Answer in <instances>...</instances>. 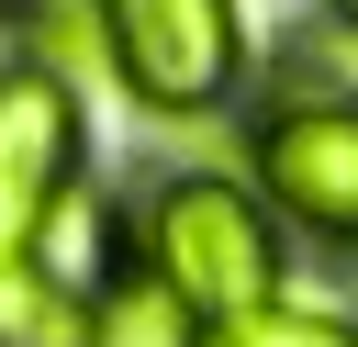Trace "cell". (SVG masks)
<instances>
[{"instance_id":"obj_9","label":"cell","mask_w":358,"mask_h":347,"mask_svg":"<svg viewBox=\"0 0 358 347\" xmlns=\"http://www.w3.org/2000/svg\"><path fill=\"white\" fill-rule=\"evenodd\" d=\"M324 34H347V45H358V0H324Z\"/></svg>"},{"instance_id":"obj_7","label":"cell","mask_w":358,"mask_h":347,"mask_svg":"<svg viewBox=\"0 0 358 347\" xmlns=\"http://www.w3.org/2000/svg\"><path fill=\"white\" fill-rule=\"evenodd\" d=\"M0 34H11V56L56 67V78H67V56H101V22H90V0H0Z\"/></svg>"},{"instance_id":"obj_5","label":"cell","mask_w":358,"mask_h":347,"mask_svg":"<svg viewBox=\"0 0 358 347\" xmlns=\"http://www.w3.org/2000/svg\"><path fill=\"white\" fill-rule=\"evenodd\" d=\"M101 336V313L90 302H67L34 257H11L0 269V347H90Z\"/></svg>"},{"instance_id":"obj_3","label":"cell","mask_w":358,"mask_h":347,"mask_svg":"<svg viewBox=\"0 0 358 347\" xmlns=\"http://www.w3.org/2000/svg\"><path fill=\"white\" fill-rule=\"evenodd\" d=\"M246 190L280 235H313L358 257V90H291L246 134Z\"/></svg>"},{"instance_id":"obj_1","label":"cell","mask_w":358,"mask_h":347,"mask_svg":"<svg viewBox=\"0 0 358 347\" xmlns=\"http://www.w3.org/2000/svg\"><path fill=\"white\" fill-rule=\"evenodd\" d=\"M134 280L179 325H224L280 302V224L235 168H168L134 201Z\"/></svg>"},{"instance_id":"obj_6","label":"cell","mask_w":358,"mask_h":347,"mask_svg":"<svg viewBox=\"0 0 358 347\" xmlns=\"http://www.w3.org/2000/svg\"><path fill=\"white\" fill-rule=\"evenodd\" d=\"M190 347H358V313H324V302H257V313L190 325Z\"/></svg>"},{"instance_id":"obj_2","label":"cell","mask_w":358,"mask_h":347,"mask_svg":"<svg viewBox=\"0 0 358 347\" xmlns=\"http://www.w3.org/2000/svg\"><path fill=\"white\" fill-rule=\"evenodd\" d=\"M90 22H101L123 101L157 123H201L246 90V11L235 0H90Z\"/></svg>"},{"instance_id":"obj_8","label":"cell","mask_w":358,"mask_h":347,"mask_svg":"<svg viewBox=\"0 0 358 347\" xmlns=\"http://www.w3.org/2000/svg\"><path fill=\"white\" fill-rule=\"evenodd\" d=\"M90 347H190V325L134 280V291H112V302H101V336H90Z\"/></svg>"},{"instance_id":"obj_4","label":"cell","mask_w":358,"mask_h":347,"mask_svg":"<svg viewBox=\"0 0 358 347\" xmlns=\"http://www.w3.org/2000/svg\"><path fill=\"white\" fill-rule=\"evenodd\" d=\"M67 190H78V78L0 56V269L34 257V235Z\"/></svg>"}]
</instances>
